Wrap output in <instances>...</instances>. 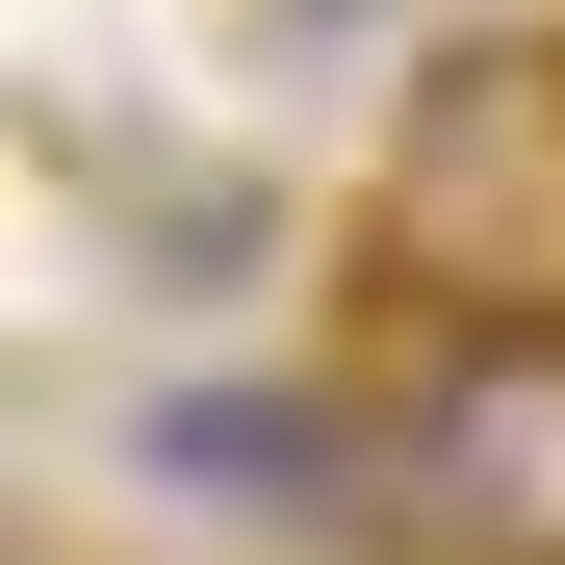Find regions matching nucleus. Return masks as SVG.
<instances>
[{
    "mask_svg": "<svg viewBox=\"0 0 565 565\" xmlns=\"http://www.w3.org/2000/svg\"><path fill=\"white\" fill-rule=\"evenodd\" d=\"M360 412H386V565H565V309L540 282L437 309Z\"/></svg>",
    "mask_w": 565,
    "mask_h": 565,
    "instance_id": "nucleus-1",
    "label": "nucleus"
},
{
    "mask_svg": "<svg viewBox=\"0 0 565 565\" xmlns=\"http://www.w3.org/2000/svg\"><path fill=\"white\" fill-rule=\"evenodd\" d=\"M309 26H412V0H309Z\"/></svg>",
    "mask_w": 565,
    "mask_h": 565,
    "instance_id": "nucleus-3",
    "label": "nucleus"
},
{
    "mask_svg": "<svg viewBox=\"0 0 565 565\" xmlns=\"http://www.w3.org/2000/svg\"><path fill=\"white\" fill-rule=\"evenodd\" d=\"M52 180H77V206L154 257V309H232V282L282 257V180H232L206 129H52Z\"/></svg>",
    "mask_w": 565,
    "mask_h": 565,
    "instance_id": "nucleus-2",
    "label": "nucleus"
}]
</instances>
